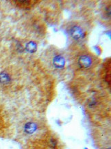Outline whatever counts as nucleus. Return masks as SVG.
<instances>
[{
	"mask_svg": "<svg viewBox=\"0 0 111 149\" xmlns=\"http://www.w3.org/2000/svg\"><path fill=\"white\" fill-rule=\"evenodd\" d=\"M10 127V121L6 110L0 103V137L6 135Z\"/></svg>",
	"mask_w": 111,
	"mask_h": 149,
	"instance_id": "1",
	"label": "nucleus"
},
{
	"mask_svg": "<svg viewBox=\"0 0 111 149\" xmlns=\"http://www.w3.org/2000/svg\"><path fill=\"white\" fill-rule=\"evenodd\" d=\"M69 33L70 36L75 40H80V39H84L86 35L84 28L81 27L78 23L72 24L69 27Z\"/></svg>",
	"mask_w": 111,
	"mask_h": 149,
	"instance_id": "2",
	"label": "nucleus"
},
{
	"mask_svg": "<svg viewBox=\"0 0 111 149\" xmlns=\"http://www.w3.org/2000/svg\"><path fill=\"white\" fill-rule=\"evenodd\" d=\"M95 59L91 54H82L79 57L78 63L82 68H89L94 64Z\"/></svg>",
	"mask_w": 111,
	"mask_h": 149,
	"instance_id": "3",
	"label": "nucleus"
},
{
	"mask_svg": "<svg viewBox=\"0 0 111 149\" xmlns=\"http://www.w3.org/2000/svg\"><path fill=\"white\" fill-rule=\"evenodd\" d=\"M53 65L55 66L56 68H62L65 66V58L62 56L61 55H56L53 58Z\"/></svg>",
	"mask_w": 111,
	"mask_h": 149,
	"instance_id": "4",
	"label": "nucleus"
},
{
	"mask_svg": "<svg viewBox=\"0 0 111 149\" xmlns=\"http://www.w3.org/2000/svg\"><path fill=\"white\" fill-rule=\"evenodd\" d=\"M37 48V44H36L35 43L32 42V41L28 43L27 44V46H26V49H27V50L30 51V52H34V51H36Z\"/></svg>",
	"mask_w": 111,
	"mask_h": 149,
	"instance_id": "5",
	"label": "nucleus"
}]
</instances>
